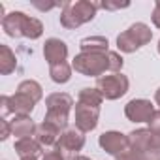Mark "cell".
<instances>
[{"instance_id": "cell-12", "label": "cell", "mask_w": 160, "mask_h": 160, "mask_svg": "<svg viewBox=\"0 0 160 160\" xmlns=\"http://www.w3.org/2000/svg\"><path fill=\"white\" fill-rule=\"evenodd\" d=\"M130 149L136 152H143L151 156V130L149 128H138L128 134Z\"/></svg>"}, {"instance_id": "cell-26", "label": "cell", "mask_w": 160, "mask_h": 160, "mask_svg": "<svg viewBox=\"0 0 160 160\" xmlns=\"http://www.w3.org/2000/svg\"><path fill=\"white\" fill-rule=\"evenodd\" d=\"M12 136V124L8 119H0V139L6 141Z\"/></svg>"}, {"instance_id": "cell-14", "label": "cell", "mask_w": 160, "mask_h": 160, "mask_svg": "<svg viewBox=\"0 0 160 160\" xmlns=\"http://www.w3.org/2000/svg\"><path fill=\"white\" fill-rule=\"evenodd\" d=\"M27 13L25 12H10L2 19V30L10 38H23V21Z\"/></svg>"}, {"instance_id": "cell-33", "label": "cell", "mask_w": 160, "mask_h": 160, "mask_svg": "<svg viewBox=\"0 0 160 160\" xmlns=\"http://www.w3.org/2000/svg\"><path fill=\"white\" fill-rule=\"evenodd\" d=\"M73 160H91V158H89V156H83V154H77Z\"/></svg>"}, {"instance_id": "cell-5", "label": "cell", "mask_w": 160, "mask_h": 160, "mask_svg": "<svg viewBox=\"0 0 160 160\" xmlns=\"http://www.w3.org/2000/svg\"><path fill=\"white\" fill-rule=\"evenodd\" d=\"M34 102L28 98V96H25V94H21V92H17L15 91V94H12V96H8V94H2L0 96V109H2V119H6L10 113H13L15 117H28L32 111H34Z\"/></svg>"}, {"instance_id": "cell-32", "label": "cell", "mask_w": 160, "mask_h": 160, "mask_svg": "<svg viewBox=\"0 0 160 160\" xmlns=\"http://www.w3.org/2000/svg\"><path fill=\"white\" fill-rule=\"evenodd\" d=\"M154 102H156V106L160 108V87L156 89V92H154Z\"/></svg>"}, {"instance_id": "cell-2", "label": "cell", "mask_w": 160, "mask_h": 160, "mask_svg": "<svg viewBox=\"0 0 160 160\" xmlns=\"http://www.w3.org/2000/svg\"><path fill=\"white\" fill-rule=\"evenodd\" d=\"M72 68L85 77H102L106 72H109V51L106 53L79 51L72 60Z\"/></svg>"}, {"instance_id": "cell-24", "label": "cell", "mask_w": 160, "mask_h": 160, "mask_svg": "<svg viewBox=\"0 0 160 160\" xmlns=\"http://www.w3.org/2000/svg\"><path fill=\"white\" fill-rule=\"evenodd\" d=\"M124 66V58L119 51H109V73H121Z\"/></svg>"}, {"instance_id": "cell-1", "label": "cell", "mask_w": 160, "mask_h": 160, "mask_svg": "<svg viewBox=\"0 0 160 160\" xmlns=\"http://www.w3.org/2000/svg\"><path fill=\"white\" fill-rule=\"evenodd\" d=\"M100 4L89 0H77V2H64L60 12V25L68 30H73L85 23H91L96 17Z\"/></svg>"}, {"instance_id": "cell-25", "label": "cell", "mask_w": 160, "mask_h": 160, "mask_svg": "<svg viewBox=\"0 0 160 160\" xmlns=\"http://www.w3.org/2000/svg\"><path fill=\"white\" fill-rule=\"evenodd\" d=\"M115 160H151V156L149 154H143V152H136V151L130 149L126 154H122V156H119Z\"/></svg>"}, {"instance_id": "cell-16", "label": "cell", "mask_w": 160, "mask_h": 160, "mask_svg": "<svg viewBox=\"0 0 160 160\" xmlns=\"http://www.w3.org/2000/svg\"><path fill=\"white\" fill-rule=\"evenodd\" d=\"M60 130L57 128V126H53V124H49V122H40L38 124V128H36V139L42 143V147H55L57 143H58V139H60Z\"/></svg>"}, {"instance_id": "cell-6", "label": "cell", "mask_w": 160, "mask_h": 160, "mask_svg": "<svg viewBox=\"0 0 160 160\" xmlns=\"http://www.w3.org/2000/svg\"><path fill=\"white\" fill-rule=\"evenodd\" d=\"M85 147V134L81 130H77V128H68L60 134V139L58 143L55 145V149L68 160H73L77 156V152L81 151Z\"/></svg>"}, {"instance_id": "cell-7", "label": "cell", "mask_w": 160, "mask_h": 160, "mask_svg": "<svg viewBox=\"0 0 160 160\" xmlns=\"http://www.w3.org/2000/svg\"><path fill=\"white\" fill-rule=\"evenodd\" d=\"M98 145H100L102 151H106L108 154H111L115 158H119V156H122L130 151L128 134H122L119 130H108V132L100 134Z\"/></svg>"}, {"instance_id": "cell-15", "label": "cell", "mask_w": 160, "mask_h": 160, "mask_svg": "<svg viewBox=\"0 0 160 160\" xmlns=\"http://www.w3.org/2000/svg\"><path fill=\"white\" fill-rule=\"evenodd\" d=\"M10 124H12V136H15L17 139L36 136L38 124L32 121L30 115H28V117H15L13 121H10Z\"/></svg>"}, {"instance_id": "cell-3", "label": "cell", "mask_w": 160, "mask_h": 160, "mask_svg": "<svg viewBox=\"0 0 160 160\" xmlns=\"http://www.w3.org/2000/svg\"><path fill=\"white\" fill-rule=\"evenodd\" d=\"M151 40H152L151 27L138 21L117 36V49H119V53H136L138 49L147 45Z\"/></svg>"}, {"instance_id": "cell-17", "label": "cell", "mask_w": 160, "mask_h": 160, "mask_svg": "<svg viewBox=\"0 0 160 160\" xmlns=\"http://www.w3.org/2000/svg\"><path fill=\"white\" fill-rule=\"evenodd\" d=\"M81 53H106L109 51V42L104 36H87L79 42Z\"/></svg>"}, {"instance_id": "cell-36", "label": "cell", "mask_w": 160, "mask_h": 160, "mask_svg": "<svg viewBox=\"0 0 160 160\" xmlns=\"http://www.w3.org/2000/svg\"><path fill=\"white\" fill-rule=\"evenodd\" d=\"M156 160H160V156H158V158H156Z\"/></svg>"}, {"instance_id": "cell-11", "label": "cell", "mask_w": 160, "mask_h": 160, "mask_svg": "<svg viewBox=\"0 0 160 160\" xmlns=\"http://www.w3.org/2000/svg\"><path fill=\"white\" fill-rule=\"evenodd\" d=\"M73 98L68 92H53L45 98V108L47 111H58V113H68L73 109Z\"/></svg>"}, {"instance_id": "cell-31", "label": "cell", "mask_w": 160, "mask_h": 160, "mask_svg": "<svg viewBox=\"0 0 160 160\" xmlns=\"http://www.w3.org/2000/svg\"><path fill=\"white\" fill-rule=\"evenodd\" d=\"M130 6V2H122V4H111V2H102L100 4V8H104V10H122V8H128Z\"/></svg>"}, {"instance_id": "cell-30", "label": "cell", "mask_w": 160, "mask_h": 160, "mask_svg": "<svg viewBox=\"0 0 160 160\" xmlns=\"http://www.w3.org/2000/svg\"><path fill=\"white\" fill-rule=\"evenodd\" d=\"M42 160H66L57 149H53V151H47V152H43V156H42Z\"/></svg>"}, {"instance_id": "cell-27", "label": "cell", "mask_w": 160, "mask_h": 160, "mask_svg": "<svg viewBox=\"0 0 160 160\" xmlns=\"http://www.w3.org/2000/svg\"><path fill=\"white\" fill-rule=\"evenodd\" d=\"M151 154H160V132H151Z\"/></svg>"}, {"instance_id": "cell-20", "label": "cell", "mask_w": 160, "mask_h": 160, "mask_svg": "<svg viewBox=\"0 0 160 160\" xmlns=\"http://www.w3.org/2000/svg\"><path fill=\"white\" fill-rule=\"evenodd\" d=\"M72 72H73V68L68 62H60V64L49 66V77H51V81L57 83V85L68 83L70 79H72Z\"/></svg>"}, {"instance_id": "cell-22", "label": "cell", "mask_w": 160, "mask_h": 160, "mask_svg": "<svg viewBox=\"0 0 160 160\" xmlns=\"http://www.w3.org/2000/svg\"><path fill=\"white\" fill-rule=\"evenodd\" d=\"M77 102H81L85 106H92V108H102V102H104V96L100 94V91L94 87H83L77 94Z\"/></svg>"}, {"instance_id": "cell-35", "label": "cell", "mask_w": 160, "mask_h": 160, "mask_svg": "<svg viewBox=\"0 0 160 160\" xmlns=\"http://www.w3.org/2000/svg\"><path fill=\"white\" fill-rule=\"evenodd\" d=\"M21 160H38V158H21Z\"/></svg>"}, {"instance_id": "cell-18", "label": "cell", "mask_w": 160, "mask_h": 160, "mask_svg": "<svg viewBox=\"0 0 160 160\" xmlns=\"http://www.w3.org/2000/svg\"><path fill=\"white\" fill-rule=\"evenodd\" d=\"M17 68V58L15 53L10 49V45L0 43V73L2 75H10L13 73Z\"/></svg>"}, {"instance_id": "cell-23", "label": "cell", "mask_w": 160, "mask_h": 160, "mask_svg": "<svg viewBox=\"0 0 160 160\" xmlns=\"http://www.w3.org/2000/svg\"><path fill=\"white\" fill-rule=\"evenodd\" d=\"M45 122L57 126L60 132L68 130V122H70V115L68 113H58V111H45V117H43Z\"/></svg>"}, {"instance_id": "cell-13", "label": "cell", "mask_w": 160, "mask_h": 160, "mask_svg": "<svg viewBox=\"0 0 160 160\" xmlns=\"http://www.w3.org/2000/svg\"><path fill=\"white\" fill-rule=\"evenodd\" d=\"M15 152L19 154V158H38L43 151L42 143L32 136V138H23V139H15L13 143Z\"/></svg>"}, {"instance_id": "cell-10", "label": "cell", "mask_w": 160, "mask_h": 160, "mask_svg": "<svg viewBox=\"0 0 160 160\" xmlns=\"http://www.w3.org/2000/svg\"><path fill=\"white\" fill-rule=\"evenodd\" d=\"M43 58L49 66L66 62L68 58V45L60 38H47L43 43Z\"/></svg>"}, {"instance_id": "cell-21", "label": "cell", "mask_w": 160, "mask_h": 160, "mask_svg": "<svg viewBox=\"0 0 160 160\" xmlns=\"http://www.w3.org/2000/svg\"><path fill=\"white\" fill-rule=\"evenodd\" d=\"M42 34H43V23L38 17L27 15L25 21H23V38L38 40V38H42Z\"/></svg>"}, {"instance_id": "cell-9", "label": "cell", "mask_w": 160, "mask_h": 160, "mask_svg": "<svg viewBox=\"0 0 160 160\" xmlns=\"http://www.w3.org/2000/svg\"><path fill=\"white\" fill-rule=\"evenodd\" d=\"M154 106L147 98H134L124 106V115L130 122H149L151 117L154 115Z\"/></svg>"}, {"instance_id": "cell-19", "label": "cell", "mask_w": 160, "mask_h": 160, "mask_svg": "<svg viewBox=\"0 0 160 160\" xmlns=\"http://www.w3.org/2000/svg\"><path fill=\"white\" fill-rule=\"evenodd\" d=\"M17 92L28 96L34 104H38L43 98V89H42V85L36 81V79H23V81L17 85Z\"/></svg>"}, {"instance_id": "cell-8", "label": "cell", "mask_w": 160, "mask_h": 160, "mask_svg": "<svg viewBox=\"0 0 160 160\" xmlns=\"http://www.w3.org/2000/svg\"><path fill=\"white\" fill-rule=\"evenodd\" d=\"M98 121H100V108H92V106H85L81 102H75L73 122H75L77 130H81L83 134L92 132L98 126Z\"/></svg>"}, {"instance_id": "cell-28", "label": "cell", "mask_w": 160, "mask_h": 160, "mask_svg": "<svg viewBox=\"0 0 160 160\" xmlns=\"http://www.w3.org/2000/svg\"><path fill=\"white\" fill-rule=\"evenodd\" d=\"M147 124H149L147 128H149L151 132H160V109L154 111V115L151 117V121H149Z\"/></svg>"}, {"instance_id": "cell-29", "label": "cell", "mask_w": 160, "mask_h": 160, "mask_svg": "<svg viewBox=\"0 0 160 160\" xmlns=\"http://www.w3.org/2000/svg\"><path fill=\"white\" fill-rule=\"evenodd\" d=\"M151 19H152V25L156 28H160V0H156V2H154V10L151 13Z\"/></svg>"}, {"instance_id": "cell-4", "label": "cell", "mask_w": 160, "mask_h": 160, "mask_svg": "<svg viewBox=\"0 0 160 160\" xmlns=\"http://www.w3.org/2000/svg\"><path fill=\"white\" fill-rule=\"evenodd\" d=\"M96 89L100 91L104 100H119L128 92L130 81L122 72L121 73H108V75H102L96 79Z\"/></svg>"}, {"instance_id": "cell-34", "label": "cell", "mask_w": 160, "mask_h": 160, "mask_svg": "<svg viewBox=\"0 0 160 160\" xmlns=\"http://www.w3.org/2000/svg\"><path fill=\"white\" fill-rule=\"evenodd\" d=\"M156 47H158V55H160V40H158V45Z\"/></svg>"}]
</instances>
